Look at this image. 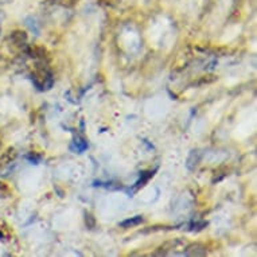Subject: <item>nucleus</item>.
I'll return each instance as SVG.
<instances>
[{
  "mask_svg": "<svg viewBox=\"0 0 257 257\" xmlns=\"http://www.w3.org/2000/svg\"><path fill=\"white\" fill-rule=\"evenodd\" d=\"M201 152L198 151V150H194V151L190 152L189 158H187V163H186V166H187V169L190 170V171H194L197 167H198L199 162H201Z\"/></svg>",
  "mask_w": 257,
  "mask_h": 257,
  "instance_id": "7ed1b4c3",
  "label": "nucleus"
},
{
  "mask_svg": "<svg viewBox=\"0 0 257 257\" xmlns=\"http://www.w3.org/2000/svg\"><path fill=\"white\" fill-rule=\"evenodd\" d=\"M10 38H11L15 46H25L26 43H27V34H26L25 31H22V30H17V31L11 33Z\"/></svg>",
  "mask_w": 257,
  "mask_h": 257,
  "instance_id": "20e7f679",
  "label": "nucleus"
},
{
  "mask_svg": "<svg viewBox=\"0 0 257 257\" xmlns=\"http://www.w3.org/2000/svg\"><path fill=\"white\" fill-rule=\"evenodd\" d=\"M13 0H0V5H9Z\"/></svg>",
  "mask_w": 257,
  "mask_h": 257,
  "instance_id": "9b49d317",
  "label": "nucleus"
},
{
  "mask_svg": "<svg viewBox=\"0 0 257 257\" xmlns=\"http://www.w3.org/2000/svg\"><path fill=\"white\" fill-rule=\"evenodd\" d=\"M70 150L73 152H76V154H82L88 150V143H86V140L84 138H81V136H76L74 140L72 142V146H70Z\"/></svg>",
  "mask_w": 257,
  "mask_h": 257,
  "instance_id": "f03ea898",
  "label": "nucleus"
},
{
  "mask_svg": "<svg viewBox=\"0 0 257 257\" xmlns=\"http://www.w3.org/2000/svg\"><path fill=\"white\" fill-rule=\"evenodd\" d=\"M152 175H154V171H144V173H142V175H140V179L135 183V187H134V190L136 191V190L140 189L142 186H144V183H147Z\"/></svg>",
  "mask_w": 257,
  "mask_h": 257,
  "instance_id": "6e6552de",
  "label": "nucleus"
},
{
  "mask_svg": "<svg viewBox=\"0 0 257 257\" xmlns=\"http://www.w3.org/2000/svg\"><path fill=\"white\" fill-rule=\"evenodd\" d=\"M26 159H29L30 162L33 163V165H38V163H39V162H41V159H42V158H41V156H38V158H35V156L33 155V154H31V155H27V156H26Z\"/></svg>",
  "mask_w": 257,
  "mask_h": 257,
  "instance_id": "1a4fd4ad",
  "label": "nucleus"
},
{
  "mask_svg": "<svg viewBox=\"0 0 257 257\" xmlns=\"http://www.w3.org/2000/svg\"><path fill=\"white\" fill-rule=\"evenodd\" d=\"M0 34H2V26H0Z\"/></svg>",
  "mask_w": 257,
  "mask_h": 257,
  "instance_id": "f8f14e48",
  "label": "nucleus"
},
{
  "mask_svg": "<svg viewBox=\"0 0 257 257\" xmlns=\"http://www.w3.org/2000/svg\"><path fill=\"white\" fill-rule=\"evenodd\" d=\"M186 254H189V256H205L206 254V248L201 244L190 245L187 250H186Z\"/></svg>",
  "mask_w": 257,
  "mask_h": 257,
  "instance_id": "39448f33",
  "label": "nucleus"
},
{
  "mask_svg": "<svg viewBox=\"0 0 257 257\" xmlns=\"http://www.w3.org/2000/svg\"><path fill=\"white\" fill-rule=\"evenodd\" d=\"M5 18H6L5 11H3V10L0 9V23H2V21H3V19H5Z\"/></svg>",
  "mask_w": 257,
  "mask_h": 257,
  "instance_id": "9d476101",
  "label": "nucleus"
},
{
  "mask_svg": "<svg viewBox=\"0 0 257 257\" xmlns=\"http://www.w3.org/2000/svg\"><path fill=\"white\" fill-rule=\"evenodd\" d=\"M143 217L142 215H136V217H132V218L130 219H125V221H122L121 223H120V226L121 228H135V226H139L140 223H143Z\"/></svg>",
  "mask_w": 257,
  "mask_h": 257,
  "instance_id": "423d86ee",
  "label": "nucleus"
},
{
  "mask_svg": "<svg viewBox=\"0 0 257 257\" xmlns=\"http://www.w3.org/2000/svg\"><path fill=\"white\" fill-rule=\"evenodd\" d=\"M33 82L39 90H49L54 84V80H53V74L47 69L43 68L37 70L33 77Z\"/></svg>",
  "mask_w": 257,
  "mask_h": 257,
  "instance_id": "f257e3e1",
  "label": "nucleus"
},
{
  "mask_svg": "<svg viewBox=\"0 0 257 257\" xmlns=\"http://www.w3.org/2000/svg\"><path fill=\"white\" fill-rule=\"evenodd\" d=\"M25 25L29 27L31 33H34L35 35H39V33H41V27H39L38 21H37L34 17H27V18H26Z\"/></svg>",
  "mask_w": 257,
  "mask_h": 257,
  "instance_id": "0eeeda50",
  "label": "nucleus"
}]
</instances>
